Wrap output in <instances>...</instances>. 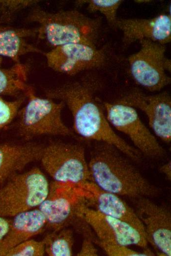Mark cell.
Instances as JSON below:
<instances>
[{"instance_id":"cell-27","label":"cell","mask_w":171,"mask_h":256,"mask_svg":"<svg viewBox=\"0 0 171 256\" xmlns=\"http://www.w3.org/2000/svg\"><path fill=\"white\" fill-rule=\"evenodd\" d=\"M11 220L0 215V243L7 233Z\"/></svg>"},{"instance_id":"cell-19","label":"cell","mask_w":171,"mask_h":256,"mask_svg":"<svg viewBox=\"0 0 171 256\" xmlns=\"http://www.w3.org/2000/svg\"><path fill=\"white\" fill-rule=\"evenodd\" d=\"M3 58L0 57V96H20L30 87L27 82L29 67L22 63L9 68L1 66Z\"/></svg>"},{"instance_id":"cell-5","label":"cell","mask_w":171,"mask_h":256,"mask_svg":"<svg viewBox=\"0 0 171 256\" xmlns=\"http://www.w3.org/2000/svg\"><path fill=\"white\" fill-rule=\"evenodd\" d=\"M50 188L38 167L16 174L0 187V215L8 218L38 208Z\"/></svg>"},{"instance_id":"cell-20","label":"cell","mask_w":171,"mask_h":256,"mask_svg":"<svg viewBox=\"0 0 171 256\" xmlns=\"http://www.w3.org/2000/svg\"><path fill=\"white\" fill-rule=\"evenodd\" d=\"M45 254L49 256H72L73 255L74 234L65 227L53 231L43 239Z\"/></svg>"},{"instance_id":"cell-18","label":"cell","mask_w":171,"mask_h":256,"mask_svg":"<svg viewBox=\"0 0 171 256\" xmlns=\"http://www.w3.org/2000/svg\"><path fill=\"white\" fill-rule=\"evenodd\" d=\"M37 36L36 28H14L0 23V57L8 58L15 64L29 53H43L42 51L28 39Z\"/></svg>"},{"instance_id":"cell-13","label":"cell","mask_w":171,"mask_h":256,"mask_svg":"<svg viewBox=\"0 0 171 256\" xmlns=\"http://www.w3.org/2000/svg\"><path fill=\"white\" fill-rule=\"evenodd\" d=\"M135 211L142 222L146 239L159 256H171V213L168 207L149 197L135 201Z\"/></svg>"},{"instance_id":"cell-8","label":"cell","mask_w":171,"mask_h":256,"mask_svg":"<svg viewBox=\"0 0 171 256\" xmlns=\"http://www.w3.org/2000/svg\"><path fill=\"white\" fill-rule=\"evenodd\" d=\"M140 48L128 59L129 72L134 81L147 90L159 92L171 79V61L166 56V45L147 39L139 41Z\"/></svg>"},{"instance_id":"cell-7","label":"cell","mask_w":171,"mask_h":256,"mask_svg":"<svg viewBox=\"0 0 171 256\" xmlns=\"http://www.w3.org/2000/svg\"><path fill=\"white\" fill-rule=\"evenodd\" d=\"M40 161L57 183L77 187L90 181L85 150L81 145L52 141L44 146Z\"/></svg>"},{"instance_id":"cell-25","label":"cell","mask_w":171,"mask_h":256,"mask_svg":"<svg viewBox=\"0 0 171 256\" xmlns=\"http://www.w3.org/2000/svg\"><path fill=\"white\" fill-rule=\"evenodd\" d=\"M39 0H0V16L4 21H9L22 10L36 5Z\"/></svg>"},{"instance_id":"cell-16","label":"cell","mask_w":171,"mask_h":256,"mask_svg":"<svg viewBox=\"0 0 171 256\" xmlns=\"http://www.w3.org/2000/svg\"><path fill=\"white\" fill-rule=\"evenodd\" d=\"M44 146L35 142L0 143V184L21 172L29 163L40 160Z\"/></svg>"},{"instance_id":"cell-11","label":"cell","mask_w":171,"mask_h":256,"mask_svg":"<svg viewBox=\"0 0 171 256\" xmlns=\"http://www.w3.org/2000/svg\"><path fill=\"white\" fill-rule=\"evenodd\" d=\"M85 200L78 187L54 182L50 184L47 196L38 208L46 218V227L57 231L80 219L78 209Z\"/></svg>"},{"instance_id":"cell-6","label":"cell","mask_w":171,"mask_h":256,"mask_svg":"<svg viewBox=\"0 0 171 256\" xmlns=\"http://www.w3.org/2000/svg\"><path fill=\"white\" fill-rule=\"evenodd\" d=\"M43 54L49 68L68 76L106 69L119 61V57L108 44L100 47L67 44L53 47Z\"/></svg>"},{"instance_id":"cell-22","label":"cell","mask_w":171,"mask_h":256,"mask_svg":"<svg viewBox=\"0 0 171 256\" xmlns=\"http://www.w3.org/2000/svg\"><path fill=\"white\" fill-rule=\"evenodd\" d=\"M26 100L25 95L13 100L5 99L0 96V131L9 126L17 116Z\"/></svg>"},{"instance_id":"cell-4","label":"cell","mask_w":171,"mask_h":256,"mask_svg":"<svg viewBox=\"0 0 171 256\" xmlns=\"http://www.w3.org/2000/svg\"><path fill=\"white\" fill-rule=\"evenodd\" d=\"M26 104L18 112V134L28 140L37 136H70L73 131L63 122L62 111L65 106L61 101L36 95L31 86L25 93Z\"/></svg>"},{"instance_id":"cell-24","label":"cell","mask_w":171,"mask_h":256,"mask_svg":"<svg viewBox=\"0 0 171 256\" xmlns=\"http://www.w3.org/2000/svg\"><path fill=\"white\" fill-rule=\"evenodd\" d=\"M45 255L43 240L37 241L31 238L10 249L4 256H43Z\"/></svg>"},{"instance_id":"cell-21","label":"cell","mask_w":171,"mask_h":256,"mask_svg":"<svg viewBox=\"0 0 171 256\" xmlns=\"http://www.w3.org/2000/svg\"><path fill=\"white\" fill-rule=\"evenodd\" d=\"M77 1L78 5L86 4V8L90 12H100L106 18L111 28L116 30V23L118 18L117 17V12L123 0H81Z\"/></svg>"},{"instance_id":"cell-9","label":"cell","mask_w":171,"mask_h":256,"mask_svg":"<svg viewBox=\"0 0 171 256\" xmlns=\"http://www.w3.org/2000/svg\"><path fill=\"white\" fill-rule=\"evenodd\" d=\"M103 105L111 126L126 135L142 156L151 159L166 156V150L142 121L135 108L116 101L104 102Z\"/></svg>"},{"instance_id":"cell-3","label":"cell","mask_w":171,"mask_h":256,"mask_svg":"<svg viewBox=\"0 0 171 256\" xmlns=\"http://www.w3.org/2000/svg\"><path fill=\"white\" fill-rule=\"evenodd\" d=\"M27 19L38 25L37 36L53 47L72 43L98 47L104 34L101 17H91L76 9L51 12L35 5Z\"/></svg>"},{"instance_id":"cell-23","label":"cell","mask_w":171,"mask_h":256,"mask_svg":"<svg viewBox=\"0 0 171 256\" xmlns=\"http://www.w3.org/2000/svg\"><path fill=\"white\" fill-rule=\"evenodd\" d=\"M94 243L101 248L109 256H153L154 252L147 249L142 252L137 251L129 246L101 241L93 237Z\"/></svg>"},{"instance_id":"cell-10","label":"cell","mask_w":171,"mask_h":256,"mask_svg":"<svg viewBox=\"0 0 171 256\" xmlns=\"http://www.w3.org/2000/svg\"><path fill=\"white\" fill-rule=\"evenodd\" d=\"M84 203L79 207L78 217L93 230L98 239L129 247L147 248L149 244L145 236L134 226L102 214L94 208L86 206Z\"/></svg>"},{"instance_id":"cell-1","label":"cell","mask_w":171,"mask_h":256,"mask_svg":"<svg viewBox=\"0 0 171 256\" xmlns=\"http://www.w3.org/2000/svg\"><path fill=\"white\" fill-rule=\"evenodd\" d=\"M102 85L98 76L90 74L78 81L47 89L44 94L46 97L62 101L68 107L74 131L79 136L111 145L139 162L142 155L115 132L106 118L103 104L96 95Z\"/></svg>"},{"instance_id":"cell-14","label":"cell","mask_w":171,"mask_h":256,"mask_svg":"<svg viewBox=\"0 0 171 256\" xmlns=\"http://www.w3.org/2000/svg\"><path fill=\"white\" fill-rule=\"evenodd\" d=\"M121 31L122 48L147 39L166 45L171 40V16L162 13L150 18H118L116 30Z\"/></svg>"},{"instance_id":"cell-17","label":"cell","mask_w":171,"mask_h":256,"mask_svg":"<svg viewBox=\"0 0 171 256\" xmlns=\"http://www.w3.org/2000/svg\"><path fill=\"white\" fill-rule=\"evenodd\" d=\"M9 230L0 243V256L20 243L42 232L47 225L41 211L35 208L13 217Z\"/></svg>"},{"instance_id":"cell-12","label":"cell","mask_w":171,"mask_h":256,"mask_svg":"<svg viewBox=\"0 0 171 256\" xmlns=\"http://www.w3.org/2000/svg\"><path fill=\"white\" fill-rule=\"evenodd\" d=\"M142 111L154 135L167 144L171 141V97L164 92L146 95L133 89L116 100Z\"/></svg>"},{"instance_id":"cell-28","label":"cell","mask_w":171,"mask_h":256,"mask_svg":"<svg viewBox=\"0 0 171 256\" xmlns=\"http://www.w3.org/2000/svg\"><path fill=\"white\" fill-rule=\"evenodd\" d=\"M159 171L165 176L168 180H171V161L169 160L162 164L159 168Z\"/></svg>"},{"instance_id":"cell-15","label":"cell","mask_w":171,"mask_h":256,"mask_svg":"<svg viewBox=\"0 0 171 256\" xmlns=\"http://www.w3.org/2000/svg\"><path fill=\"white\" fill-rule=\"evenodd\" d=\"M77 187L81 190L85 198L93 203L95 210L131 224L145 236L143 225L135 210L120 196L100 189L90 181Z\"/></svg>"},{"instance_id":"cell-2","label":"cell","mask_w":171,"mask_h":256,"mask_svg":"<svg viewBox=\"0 0 171 256\" xmlns=\"http://www.w3.org/2000/svg\"><path fill=\"white\" fill-rule=\"evenodd\" d=\"M88 162L90 181L100 189L133 199L156 196L151 184L128 157L114 146L96 142Z\"/></svg>"},{"instance_id":"cell-26","label":"cell","mask_w":171,"mask_h":256,"mask_svg":"<svg viewBox=\"0 0 171 256\" xmlns=\"http://www.w3.org/2000/svg\"><path fill=\"white\" fill-rule=\"evenodd\" d=\"M82 223L81 228L83 232L84 238L80 250L77 253L76 256H97L98 255V250L95 246L92 233L88 231L89 227L83 220Z\"/></svg>"}]
</instances>
